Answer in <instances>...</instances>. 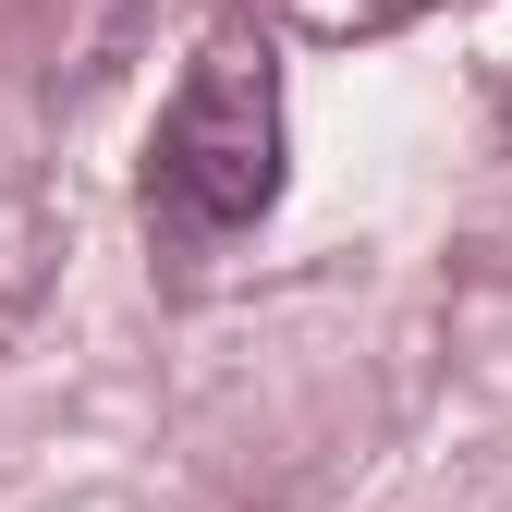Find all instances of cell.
<instances>
[{
  "instance_id": "1",
  "label": "cell",
  "mask_w": 512,
  "mask_h": 512,
  "mask_svg": "<svg viewBox=\"0 0 512 512\" xmlns=\"http://www.w3.org/2000/svg\"><path fill=\"white\" fill-rule=\"evenodd\" d=\"M269 196H281V61H269V37H220V49H196V74L159 110L147 208L171 232L220 244L244 220H269Z\"/></svg>"
}]
</instances>
